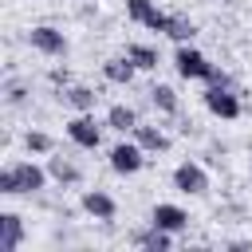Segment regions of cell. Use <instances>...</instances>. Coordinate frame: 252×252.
<instances>
[{
  "label": "cell",
  "mask_w": 252,
  "mask_h": 252,
  "mask_svg": "<svg viewBox=\"0 0 252 252\" xmlns=\"http://www.w3.org/2000/svg\"><path fill=\"white\" fill-rule=\"evenodd\" d=\"M51 83H63V87H67V83H71V71H67V67H63V71L55 67V71H51Z\"/></svg>",
  "instance_id": "603a6c76"
},
{
  "label": "cell",
  "mask_w": 252,
  "mask_h": 252,
  "mask_svg": "<svg viewBox=\"0 0 252 252\" xmlns=\"http://www.w3.org/2000/svg\"><path fill=\"white\" fill-rule=\"evenodd\" d=\"M71 110H79V114H94V102H98V94L91 91V87H83V83H75V87H63V94H59Z\"/></svg>",
  "instance_id": "4fadbf2b"
},
{
  "label": "cell",
  "mask_w": 252,
  "mask_h": 252,
  "mask_svg": "<svg viewBox=\"0 0 252 252\" xmlns=\"http://www.w3.org/2000/svg\"><path fill=\"white\" fill-rule=\"evenodd\" d=\"M134 244H138V248H158V252H165V248H173V232H165V228L150 224L146 232H138V236H134Z\"/></svg>",
  "instance_id": "e0dca14e"
},
{
  "label": "cell",
  "mask_w": 252,
  "mask_h": 252,
  "mask_svg": "<svg viewBox=\"0 0 252 252\" xmlns=\"http://www.w3.org/2000/svg\"><path fill=\"white\" fill-rule=\"evenodd\" d=\"M110 169L114 173H122V177H130V173H138L142 165H146V150L138 146V142H118L114 150H110Z\"/></svg>",
  "instance_id": "5b68a950"
},
{
  "label": "cell",
  "mask_w": 252,
  "mask_h": 252,
  "mask_svg": "<svg viewBox=\"0 0 252 252\" xmlns=\"http://www.w3.org/2000/svg\"><path fill=\"white\" fill-rule=\"evenodd\" d=\"M28 43H32L39 55H47V59H63V55H67V35H63L59 28H51V24L32 28V32H28Z\"/></svg>",
  "instance_id": "3957f363"
},
{
  "label": "cell",
  "mask_w": 252,
  "mask_h": 252,
  "mask_svg": "<svg viewBox=\"0 0 252 252\" xmlns=\"http://www.w3.org/2000/svg\"><path fill=\"white\" fill-rule=\"evenodd\" d=\"M134 142L146 150V154H165L169 150V134L161 130V126H134Z\"/></svg>",
  "instance_id": "7c38bea8"
},
{
  "label": "cell",
  "mask_w": 252,
  "mask_h": 252,
  "mask_svg": "<svg viewBox=\"0 0 252 252\" xmlns=\"http://www.w3.org/2000/svg\"><path fill=\"white\" fill-rule=\"evenodd\" d=\"M126 16L150 32H165V24H169V12H161L154 0H126Z\"/></svg>",
  "instance_id": "52a82bcc"
},
{
  "label": "cell",
  "mask_w": 252,
  "mask_h": 252,
  "mask_svg": "<svg viewBox=\"0 0 252 252\" xmlns=\"http://www.w3.org/2000/svg\"><path fill=\"white\" fill-rule=\"evenodd\" d=\"M150 224H158V228H165V232H181V228H189V213L181 209V205H154L150 209Z\"/></svg>",
  "instance_id": "30bf717a"
},
{
  "label": "cell",
  "mask_w": 252,
  "mask_h": 252,
  "mask_svg": "<svg viewBox=\"0 0 252 252\" xmlns=\"http://www.w3.org/2000/svg\"><path fill=\"white\" fill-rule=\"evenodd\" d=\"M150 102H154L161 114H177V91H173V87H165V83L150 87Z\"/></svg>",
  "instance_id": "d6986e66"
},
{
  "label": "cell",
  "mask_w": 252,
  "mask_h": 252,
  "mask_svg": "<svg viewBox=\"0 0 252 252\" xmlns=\"http://www.w3.org/2000/svg\"><path fill=\"white\" fill-rule=\"evenodd\" d=\"M102 75H106V83L130 87V83H134V75H138V67L130 63V55H118V59H106V63H102Z\"/></svg>",
  "instance_id": "5bb4252c"
},
{
  "label": "cell",
  "mask_w": 252,
  "mask_h": 252,
  "mask_svg": "<svg viewBox=\"0 0 252 252\" xmlns=\"http://www.w3.org/2000/svg\"><path fill=\"white\" fill-rule=\"evenodd\" d=\"M173 189H177V193H189V197H201V193L209 189V173H205V165H197V161H181V165L173 169Z\"/></svg>",
  "instance_id": "8992f818"
},
{
  "label": "cell",
  "mask_w": 252,
  "mask_h": 252,
  "mask_svg": "<svg viewBox=\"0 0 252 252\" xmlns=\"http://www.w3.org/2000/svg\"><path fill=\"white\" fill-rule=\"evenodd\" d=\"M67 138H71L79 150H98V142H102V126L94 122V114H75V118L67 122Z\"/></svg>",
  "instance_id": "277c9868"
},
{
  "label": "cell",
  "mask_w": 252,
  "mask_h": 252,
  "mask_svg": "<svg viewBox=\"0 0 252 252\" xmlns=\"http://www.w3.org/2000/svg\"><path fill=\"white\" fill-rule=\"evenodd\" d=\"M24 146H28V154H51L55 150V138L43 134V130H28L24 134Z\"/></svg>",
  "instance_id": "44dd1931"
},
{
  "label": "cell",
  "mask_w": 252,
  "mask_h": 252,
  "mask_svg": "<svg viewBox=\"0 0 252 252\" xmlns=\"http://www.w3.org/2000/svg\"><path fill=\"white\" fill-rule=\"evenodd\" d=\"M47 173H51L59 185H79V181H83V169H79L71 158H51V161H47Z\"/></svg>",
  "instance_id": "2e32d148"
},
{
  "label": "cell",
  "mask_w": 252,
  "mask_h": 252,
  "mask_svg": "<svg viewBox=\"0 0 252 252\" xmlns=\"http://www.w3.org/2000/svg\"><path fill=\"white\" fill-rule=\"evenodd\" d=\"M106 126L110 130H118V134H134V126H138V114H134V106H126V102H114L110 110H106Z\"/></svg>",
  "instance_id": "9a60e30c"
},
{
  "label": "cell",
  "mask_w": 252,
  "mask_h": 252,
  "mask_svg": "<svg viewBox=\"0 0 252 252\" xmlns=\"http://www.w3.org/2000/svg\"><path fill=\"white\" fill-rule=\"evenodd\" d=\"M165 35H169V39H177V43H189V39L197 35V28H193V20H185V16H169Z\"/></svg>",
  "instance_id": "ffe728a7"
},
{
  "label": "cell",
  "mask_w": 252,
  "mask_h": 252,
  "mask_svg": "<svg viewBox=\"0 0 252 252\" xmlns=\"http://www.w3.org/2000/svg\"><path fill=\"white\" fill-rule=\"evenodd\" d=\"M12 173H16V189L20 193H39L43 185H47V169L43 165H35V161H12Z\"/></svg>",
  "instance_id": "ba28073f"
},
{
  "label": "cell",
  "mask_w": 252,
  "mask_h": 252,
  "mask_svg": "<svg viewBox=\"0 0 252 252\" xmlns=\"http://www.w3.org/2000/svg\"><path fill=\"white\" fill-rule=\"evenodd\" d=\"M205 106H209V114H217V118H224V122L240 118V98H236V91L224 87V83H209V91H205Z\"/></svg>",
  "instance_id": "7a4b0ae2"
},
{
  "label": "cell",
  "mask_w": 252,
  "mask_h": 252,
  "mask_svg": "<svg viewBox=\"0 0 252 252\" xmlns=\"http://www.w3.org/2000/svg\"><path fill=\"white\" fill-rule=\"evenodd\" d=\"M126 55H130V63H134L138 71H154V67H158V51H154L150 43H130Z\"/></svg>",
  "instance_id": "ac0fdd59"
},
{
  "label": "cell",
  "mask_w": 252,
  "mask_h": 252,
  "mask_svg": "<svg viewBox=\"0 0 252 252\" xmlns=\"http://www.w3.org/2000/svg\"><path fill=\"white\" fill-rule=\"evenodd\" d=\"M0 193H4V197H20V189H16V173H12V165H4V169H0Z\"/></svg>",
  "instance_id": "7402d4cb"
},
{
  "label": "cell",
  "mask_w": 252,
  "mask_h": 252,
  "mask_svg": "<svg viewBox=\"0 0 252 252\" xmlns=\"http://www.w3.org/2000/svg\"><path fill=\"white\" fill-rule=\"evenodd\" d=\"M20 244H24V217L0 213V252H16Z\"/></svg>",
  "instance_id": "8fae6325"
},
{
  "label": "cell",
  "mask_w": 252,
  "mask_h": 252,
  "mask_svg": "<svg viewBox=\"0 0 252 252\" xmlns=\"http://www.w3.org/2000/svg\"><path fill=\"white\" fill-rule=\"evenodd\" d=\"M83 213L94 217V220H114L118 217V201L106 189H87L83 193Z\"/></svg>",
  "instance_id": "9c48e42d"
},
{
  "label": "cell",
  "mask_w": 252,
  "mask_h": 252,
  "mask_svg": "<svg viewBox=\"0 0 252 252\" xmlns=\"http://www.w3.org/2000/svg\"><path fill=\"white\" fill-rule=\"evenodd\" d=\"M173 67H177V75H181V79H201V83H224V87H232V83H228V75H224V71H217V67H213L197 47H189V43H181V47H177Z\"/></svg>",
  "instance_id": "6da1fadb"
}]
</instances>
